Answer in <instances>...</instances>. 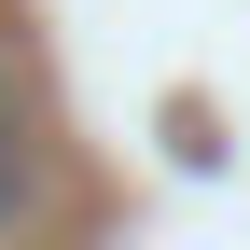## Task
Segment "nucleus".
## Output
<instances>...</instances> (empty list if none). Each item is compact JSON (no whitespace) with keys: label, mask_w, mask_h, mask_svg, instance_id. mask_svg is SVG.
I'll return each mask as SVG.
<instances>
[{"label":"nucleus","mask_w":250,"mask_h":250,"mask_svg":"<svg viewBox=\"0 0 250 250\" xmlns=\"http://www.w3.org/2000/svg\"><path fill=\"white\" fill-rule=\"evenodd\" d=\"M42 181H56V153H42V111H28L14 56H0V236H28V223H42Z\"/></svg>","instance_id":"nucleus-1"}]
</instances>
